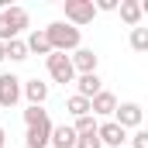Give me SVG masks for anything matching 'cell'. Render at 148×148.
Returning <instances> with one entry per match:
<instances>
[{
    "instance_id": "cell-1",
    "label": "cell",
    "mask_w": 148,
    "mask_h": 148,
    "mask_svg": "<svg viewBox=\"0 0 148 148\" xmlns=\"http://www.w3.org/2000/svg\"><path fill=\"white\" fill-rule=\"evenodd\" d=\"M45 38H48V45H52V52H62V55H69L76 48H83V35H79V28L73 24H66V21H52L48 28H41Z\"/></svg>"
},
{
    "instance_id": "cell-2",
    "label": "cell",
    "mask_w": 148,
    "mask_h": 148,
    "mask_svg": "<svg viewBox=\"0 0 148 148\" xmlns=\"http://www.w3.org/2000/svg\"><path fill=\"white\" fill-rule=\"evenodd\" d=\"M28 24H31V17H28L24 7H3V10H0V45L21 38V31H24Z\"/></svg>"
},
{
    "instance_id": "cell-3",
    "label": "cell",
    "mask_w": 148,
    "mask_h": 148,
    "mask_svg": "<svg viewBox=\"0 0 148 148\" xmlns=\"http://www.w3.org/2000/svg\"><path fill=\"white\" fill-rule=\"evenodd\" d=\"M62 10H66V24H73V28L93 24V17H97L93 0H66V3H62Z\"/></svg>"
},
{
    "instance_id": "cell-4",
    "label": "cell",
    "mask_w": 148,
    "mask_h": 148,
    "mask_svg": "<svg viewBox=\"0 0 148 148\" xmlns=\"http://www.w3.org/2000/svg\"><path fill=\"white\" fill-rule=\"evenodd\" d=\"M114 124H121L124 131H141V121H145V110H141V103H134V100H127V103H117V110L110 117Z\"/></svg>"
},
{
    "instance_id": "cell-5",
    "label": "cell",
    "mask_w": 148,
    "mask_h": 148,
    "mask_svg": "<svg viewBox=\"0 0 148 148\" xmlns=\"http://www.w3.org/2000/svg\"><path fill=\"white\" fill-rule=\"evenodd\" d=\"M45 66H48V76H52L55 83H62V86L76 79L73 62H69V55H62V52H52V55H45Z\"/></svg>"
},
{
    "instance_id": "cell-6",
    "label": "cell",
    "mask_w": 148,
    "mask_h": 148,
    "mask_svg": "<svg viewBox=\"0 0 148 148\" xmlns=\"http://www.w3.org/2000/svg\"><path fill=\"white\" fill-rule=\"evenodd\" d=\"M17 100H21V79L14 73H0V107H17Z\"/></svg>"
},
{
    "instance_id": "cell-7",
    "label": "cell",
    "mask_w": 148,
    "mask_h": 148,
    "mask_svg": "<svg viewBox=\"0 0 148 148\" xmlns=\"http://www.w3.org/2000/svg\"><path fill=\"white\" fill-rule=\"evenodd\" d=\"M97 138H100V145H107V148H124L127 131L121 124H114V121H103V124H97Z\"/></svg>"
},
{
    "instance_id": "cell-8",
    "label": "cell",
    "mask_w": 148,
    "mask_h": 148,
    "mask_svg": "<svg viewBox=\"0 0 148 148\" xmlns=\"http://www.w3.org/2000/svg\"><path fill=\"white\" fill-rule=\"evenodd\" d=\"M21 97L28 100V107H41L45 100H48V83H41V79H21Z\"/></svg>"
},
{
    "instance_id": "cell-9",
    "label": "cell",
    "mask_w": 148,
    "mask_h": 148,
    "mask_svg": "<svg viewBox=\"0 0 148 148\" xmlns=\"http://www.w3.org/2000/svg\"><path fill=\"white\" fill-rule=\"evenodd\" d=\"M69 62H73L76 76H86V73H97V66H100V55H97L93 48H76L73 55H69Z\"/></svg>"
},
{
    "instance_id": "cell-10",
    "label": "cell",
    "mask_w": 148,
    "mask_h": 148,
    "mask_svg": "<svg viewBox=\"0 0 148 148\" xmlns=\"http://www.w3.org/2000/svg\"><path fill=\"white\" fill-rule=\"evenodd\" d=\"M114 110H117V97H114L110 90H100V93L90 100V114H93V117H107V121H110Z\"/></svg>"
},
{
    "instance_id": "cell-11",
    "label": "cell",
    "mask_w": 148,
    "mask_h": 148,
    "mask_svg": "<svg viewBox=\"0 0 148 148\" xmlns=\"http://www.w3.org/2000/svg\"><path fill=\"white\" fill-rule=\"evenodd\" d=\"M48 138H52V121L45 117V121H38L28 127V134H24V145L28 148H45L48 145Z\"/></svg>"
},
{
    "instance_id": "cell-12",
    "label": "cell",
    "mask_w": 148,
    "mask_h": 148,
    "mask_svg": "<svg viewBox=\"0 0 148 148\" xmlns=\"http://www.w3.org/2000/svg\"><path fill=\"white\" fill-rule=\"evenodd\" d=\"M76 97H86V100H93L100 90H103V79H100V73H86V76H76Z\"/></svg>"
},
{
    "instance_id": "cell-13",
    "label": "cell",
    "mask_w": 148,
    "mask_h": 148,
    "mask_svg": "<svg viewBox=\"0 0 148 148\" xmlns=\"http://www.w3.org/2000/svg\"><path fill=\"white\" fill-rule=\"evenodd\" d=\"M76 134L73 124H52V138H48V145L52 148H76Z\"/></svg>"
},
{
    "instance_id": "cell-14",
    "label": "cell",
    "mask_w": 148,
    "mask_h": 148,
    "mask_svg": "<svg viewBox=\"0 0 148 148\" xmlns=\"http://www.w3.org/2000/svg\"><path fill=\"white\" fill-rule=\"evenodd\" d=\"M117 10H121V21H124V24L138 28V24H141V14H145V3H141V0H121Z\"/></svg>"
},
{
    "instance_id": "cell-15",
    "label": "cell",
    "mask_w": 148,
    "mask_h": 148,
    "mask_svg": "<svg viewBox=\"0 0 148 148\" xmlns=\"http://www.w3.org/2000/svg\"><path fill=\"white\" fill-rule=\"evenodd\" d=\"M24 45H28V55H52V45H48V38L41 28H35L31 35L24 38Z\"/></svg>"
},
{
    "instance_id": "cell-16",
    "label": "cell",
    "mask_w": 148,
    "mask_h": 148,
    "mask_svg": "<svg viewBox=\"0 0 148 148\" xmlns=\"http://www.w3.org/2000/svg\"><path fill=\"white\" fill-rule=\"evenodd\" d=\"M3 59H10V62H24V59H28V45H24V38L7 41V45H3Z\"/></svg>"
},
{
    "instance_id": "cell-17",
    "label": "cell",
    "mask_w": 148,
    "mask_h": 148,
    "mask_svg": "<svg viewBox=\"0 0 148 148\" xmlns=\"http://www.w3.org/2000/svg\"><path fill=\"white\" fill-rule=\"evenodd\" d=\"M66 110L73 114V117H86V114H90V100H86V97H69V100H66Z\"/></svg>"
},
{
    "instance_id": "cell-18",
    "label": "cell",
    "mask_w": 148,
    "mask_h": 148,
    "mask_svg": "<svg viewBox=\"0 0 148 148\" xmlns=\"http://www.w3.org/2000/svg\"><path fill=\"white\" fill-rule=\"evenodd\" d=\"M131 48L134 52H148V28H131Z\"/></svg>"
},
{
    "instance_id": "cell-19",
    "label": "cell",
    "mask_w": 148,
    "mask_h": 148,
    "mask_svg": "<svg viewBox=\"0 0 148 148\" xmlns=\"http://www.w3.org/2000/svg\"><path fill=\"white\" fill-rule=\"evenodd\" d=\"M73 131H76V134H90V131H97V117H93V114H86V117H76Z\"/></svg>"
},
{
    "instance_id": "cell-20",
    "label": "cell",
    "mask_w": 148,
    "mask_h": 148,
    "mask_svg": "<svg viewBox=\"0 0 148 148\" xmlns=\"http://www.w3.org/2000/svg\"><path fill=\"white\" fill-rule=\"evenodd\" d=\"M76 148H103V145H100L97 131H90V134H79V138H76Z\"/></svg>"
},
{
    "instance_id": "cell-21",
    "label": "cell",
    "mask_w": 148,
    "mask_h": 148,
    "mask_svg": "<svg viewBox=\"0 0 148 148\" xmlns=\"http://www.w3.org/2000/svg\"><path fill=\"white\" fill-rule=\"evenodd\" d=\"M45 117H48V114L41 110V107H28V110H24V124L31 127V124H38V121H45Z\"/></svg>"
},
{
    "instance_id": "cell-22",
    "label": "cell",
    "mask_w": 148,
    "mask_h": 148,
    "mask_svg": "<svg viewBox=\"0 0 148 148\" xmlns=\"http://www.w3.org/2000/svg\"><path fill=\"white\" fill-rule=\"evenodd\" d=\"M131 148H148V134H145V131H134V138H131Z\"/></svg>"
},
{
    "instance_id": "cell-23",
    "label": "cell",
    "mask_w": 148,
    "mask_h": 148,
    "mask_svg": "<svg viewBox=\"0 0 148 148\" xmlns=\"http://www.w3.org/2000/svg\"><path fill=\"white\" fill-rule=\"evenodd\" d=\"M97 10H117V0H100V3H93Z\"/></svg>"
},
{
    "instance_id": "cell-24",
    "label": "cell",
    "mask_w": 148,
    "mask_h": 148,
    "mask_svg": "<svg viewBox=\"0 0 148 148\" xmlns=\"http://www.w3.org/2000/svg\"><path fill=\"white\" fill-rule=\"evenodd\" d=\"M7 145V131H3V127H0V148Z\"/></svg>"
},
{
    "instance_id": "cell-25",
    "label": "cell",
    "mask_w": 148,
    "mask_h": 148,
    "mask_svg": "<svg viewBox=\"0 0 148 148\" xmlns=\"http://www.w3.org/2000/svg\"><path fill=\"white\" fill-rule=\"evenodd\" d=\"M0 62H3V45H0Z\"/></svg>"
}]
</instances>
